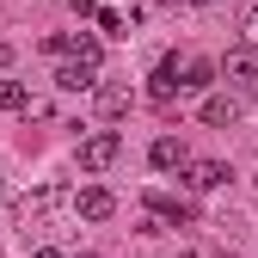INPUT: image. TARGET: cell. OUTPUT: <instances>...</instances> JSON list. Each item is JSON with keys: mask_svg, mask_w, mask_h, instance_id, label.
<instances>
[{"mask_svg": "<svg viewBox=\"0 0 258 258\" xmlns=\"http://www.w3.org/2000/svg\"><path fill=\"white\" fill-rule=\"evenodd\" d=\"M117 154H123V136H117V129H92V136L80 142V172H105V166H117Z\"/></svg>", "mask_w": 258, "mask_h": 258, "instance_id": "6da1fadb", "label": "cell"}, {"mask_svg": "<svg viewBox=\"0 0 258 258\" xmlns=\"http://www.w3.org/2000/svg\"><path fill=\"white\" fill-rule=\"evenodd\" d=\"M221 80H234V86H258V49L234 43L228 55H221Z\"/></svg>", "mask_w": 258, "mask_h": 258, "instance_id": "7a4b0ae2", "label": "cell"}, {"mask_svg": "<svg viewBox=\"0 0 258 258\" xmlns=\"http://www.w3.org/2000/svg\"><path fill=\"white\" fill-rule=\"evenodd\" d=\"M215 74H221V61H209V55H184V61H178V86H184V92H209Z\"/></svg>", "mask_w": 258, "mask_h": 258, "instance_id": "3957f363", "label": "cell"}, {"mask_svg": "<svg viewBox=\"0 0 258 258\" xmlns=\"http://www.w3.org/2000/svg\"><path fill=\"white\" fill-rule=\"evenodd\" d=\"M74 215H86V221H111L117 215V197L105 184H86V190H74Z\"/></svg>", "mask_w": 258, "mask_h": 258, "instance_id": "277c9868", "label": "cell"}, {"mask_svg": "<svg viewBox=\"0 0 258 258\" xmlns=\"http://www.w3.org/2000/svg\"><path fill=\"white\" fill-rule=\"evenodd\" d=\"M148 99L154 105H172L178 99V55H160V68L148 74Z\"/></svg>", "mask_w": 258, "mask_h": 258, "instance_id": "5b68a950", "label": "cell"}, {"mask_svg": "<svg viewBox=\"0 0 258 258\" xmlns=\"http://www.w3.org/2000/svg\"><path fill=\"white\" fill-rule=\"evenodd\" d=\"M136 111V92L123 80H99V117H129Z\"/></svg>", "mask_w": 258, "mask_h": 258, "instance_id": "8992f818", "label": "cell"}, {"mask_svg": "<svg viewBox=\"0 0 258 258\" xmlns=\"http://www.w3.org/2000/svg\"><path fill=\"white\" fill-rule=\"evenodd\" d=\"M55 86H61V92H99V68H86V61H61V68H55Z\"/></svg>", "mask_w": 258, "mask_h": 258, "instance_id": "52a82bcc", "label": "cell"}, {"mask_svg": "<svg viewBox=\"0 0 258 258\" xmlns=\"http://www.w3.org/2000/svg\"><path fill=\"white\" fill-rule=\"evenodd\" d=\"M184 184L190 190H215V184H228V166H221V160H190V166H184Z\"/></svg>", "mask_w": 258, "mask_h": 258, "instance_id": "ba28073f", "label": "cell"}, {"mask_svg": "<svg viewBox=\"0 0 258 258\" xmlns=\"http://www.w3.org/2000/svg\"><path fill=\"white\" fill-rule=\"evenodd\" d=\"M240 117V99H228V92H209V99H203V123L209 129H228Z\"/></svg>", "mask_w": 258, "mask_h": 258, "instance_id": "9c48e42d", "label": "cell"}, {"mask_svg": "<svg viewBox=\"0 0 258 258\" xmlns=\"http://www.w3.org/2000/svg\"><path fill=\"white\" fill-rule=\"evenodd\" d=\"M148 160H154L160 172H172V166H190V160H184V142H178V136H160V142L148 148Z\"/></svg>", "mask_w": 258, "mask_h": 258, "instance_id": "30bf717a", "label": "cell"}, {"mask_svg": "<svg viewBox=\"0 0 258 258\" xmlns=\"http://www.w3.org/2000/svg\"><path fill=\"white\" fill-rule=\"evenodd\" d=\"M68 61H86V68H99V61H105V43L92 37V31H80V37H74V49H68Z\"/></svg>", "mask_w": 258, "mask_h": 258, "instance_id": "8fae6325", "label": "cell"}, {"mask_svg": "<svg viewBox=\"0 0 258 258\" xmlns=\"http://www.w3.org/2000/svg\"><path fill=\"white\" fill-rule=\"evenodd\" d=\"M0 111H31V92H25V80H0Z\"/></svg>", "mask_w": 258, "mask_h": 258, "instance_id": "7c38bea8", "label": "cell"}, {"mask_svg": "<svg viewBox=\"0 0 258 258\" xmlns=\"http://www.w3.org/2000/svg\"><path fill=\"white\" fill-rule=\"evenodd\" d=\"M234 31H240V43H246V49H258V0H246V7H240Z\"/></svg>", "mask_w": 258, "mask_h": 258, "instance_id": "4fadbf2b", "label": "cell"}, {"mask_svg": "<svg viewBox=\"0 0 258 258\" xmlns=\"http://www.w3.org/2000/svg\"><path fill=\"white\" fill-rule=\"evenodd\" d=\"M99 37H129V13L105 7V13H99Z\"/></svg>", "mask_w": 258, "mask_h": 258, "instance_id": "5bb4252c", "label": "cell"}, {"mask_svg": "<svg viewBox=\"0 0 258 258\" xmlns=\"http://www.w3.org/2000/svg\"><path fill=\"white\" fill-rule=\"evenodd\" d=\"M68 7H74L80 19H99V0H68Z\"/></svg>", "mask_w": 258, "mask_h": 258, "instance_id": "9a60e30c", "label": "cell"}, {"mask_svg": "<svg viewBox=\"0 0 258 258\" xmlns=\"http://www.w3.org/2000/svg\"><path fill=\"white\" fill-rule=\"evenodd\" d=\"M7 61H13V43H0V68H7Z\"/></svg>", "mask_w": 258, "mask_h": 258, "instance_id": "2e32d148", "label": "cell"}, {"mask_svg": "<svg viewBox=\"0 0 258 258\" xmlns=\"http://www.w3.org/2000/svg\"><path fill=\"white\" fill-rule=\"evenodd\" d=\"M37 258H61V252H49V246H43V252H37Z\"/></svg>", "mask_w": 258, "mask_h": 258, "instance_id": "e0dca14e", "label": "cell"}, {"mask_svg": "<svg viewBox=\"0 0 258 258\" xmlns=\"http://www.w3.org/2000/svg\"><path fill=\"white\" fill-rule=\"evenodd\" d=\"M148 7H172V0H148Z\"/></svg>", "mask_w": 258, "mask_h": 258, "instance_id": "ac0fdd59", "label": "cell"}, {"mask_svg": "<svg viewBox=\"0 0 258 258\" xmlns=\"http://www.w3.org/2000/svg\"><path fill=\"white\" fill-rule=\"evenodd\" d=\"M172 258H197V252H172Z\"/></svg>", "mask_w": 258, "mask_h": 258, "instance_id": "d6986e66", "label": "cell"}, {"mask_svg": "<svg viewBox=\"0 0 258 258\" xmlns=\"http://www.w3.org/2000/svg\"><path fill=\"white\" fill-rule=\"evenodd\" d=\"M74 258H99V252H74Z\"/></svg>", "mask_w": 258, "mask_h": 258, "instance_id": "ffe728a7", "label": "cell"}, {"mask_svg": "<svg viewBox=\"0 0 258 258\" xmlns=\"http://www.w3.org/2000/svg\"><path fill=\"white\" fill-rule=\"evenodd\" d=\"M0 197H7V178H0Z\"/></svg>", "mask_w": 258, "mask_h": 258, "instance_id": "44dd1931", "label": "cell"}, {"mask_svg": "<svg viewBox=\"0 0 258 258\" xmlns=\"http://www.w3.org/2000/svg\"><path fill=\"white\" fill-rule=\"evenodd\" d=\"M215 258H234V252H215Z\"/></svg>", "mask_w": 258, "mask_h": 258, "instance_id": "7402d4cb", "label": "cell"}]
</instances>
